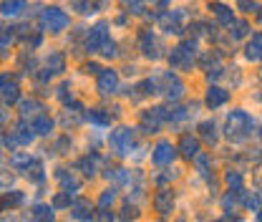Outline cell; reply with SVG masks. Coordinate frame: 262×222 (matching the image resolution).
Wrapping results in <instances>:
<instances>
[{"label":"cell","mask_w":262,"mask_h":222,"mask_svg":"<svg viewBox=\"0 0 262 222\" xmlns=\"http://www.w3.org/2000/svg\"><path fill=\"white\" fill-rule=\"evenodd\" d=\"M252 129H255L252 116L247 114V111L237 109V111H232V114L227 116V126H224V134H227V139H232V141H245V139L252 134Z\"/></svg>","instance_id":"1"},{"label":"cell","mask_w":262,"mask_h":222,"mask_svg":"<svg viewBox=\"0 0 262 222\" xmlns=\"http://www.w3.org/2000/svg\"><path fill=\"white\" fill-rule=\"evenodd\" d=\"M108 146H111V152H114L116 157H129L131 149L136 146V134L134 129L129 126H121V129H114L108 136Z\"/></svg>","instance_id":"2"},{"label":"cell","mask_w":262,"mask_h":222,"mask_svg":"<svg viewBox=\"0 0 262 222\" xmlns=\"http://www.w3.org/2000/svg\"><path fill=\"white\" fill-rule=\"evenodd\" d=\"M194 56H197V46L194 41H184L181 46H176L169 56V63L172 68H179V71H186L194 66Z\"/></svg>","instance_id":"3"},{"label":"cell","mask_w":262,"mask_h":222,"mask_svg":"<svg viewBox=\"0 0 262 222\" xmlns=\"http://www.w3.org/2000/svg\"><path fill=\"white\" fill-rule=\"evenodd\" d=\"M157 89H159V94H164L169 101H176V99H181L184 96V84L174 76V73H157Z\"/></svg>","instance_id":"4"},{"label":"cell","mask_w":262,"mask_h":222,"mask_svg":"<svg viewBox=\"0 0 262 222\" xmlns=\"http://www.w3.org/2000/svg\"><path fill=\"white\" fill-rule=\"evenodd\" d=\"M41 25L51 33H61V30L68 28V15L61 8H46L43 15H41Z\"/></svg>","instance_id":"5"},{"label":"cell","mask_w":262,"mask_h":222,"mask_svg":"<svg viewBox=\"0 0 262 222\" xmlns=\"http://www.w3.org/2000/svg\"><path fill=\"white\" fill-rule=\"evenodd\" d=\"M162 121H169V111L167 109H149V111H144L141 114V129L146 131V134H157L159 131V126H162Z\"/></svg>","instance_id":"6"},{"label":"cell","mask_w":262,"mask_h":222,"mask_svg":"<svg viewBox=\"0 0 262 222\" xmlns=\"http://www.w3.org/2000/svg\"><path fill=\"white\" fill-rule=\"evenodd\" d=\"M159 20H162V28H164V33H174V35H179L181 30H184V20H186V13H184V8H179V10H172V13H164V15H159Z\"/></svg>","instance_id":"7"},{"label":"cell","mask_w":262,"mask_h":222,"mask_svg":"<svg viewBox=\"0 0 262 222\" xmlns=\"http://www.w3.org/2000/svg\"><path fill=\"white\" fill-rule=\"evenodd\" d=\"M108 41V23H96L91 30H88V38H86V51L88 53H96L101 51V46Z\"/></svg>","instance_id":"8"},{"label":"cell","mask_w":262,"mask_h":222,"mask_svg":"<svg viewBox=\"0 0 262 222\" xmlns=\"http://www.w3.org/2000/svg\"><path fill=\"white\" fill-rule=\"evenodd\" d=\"M174 157H176V149H174L169 141H159V144L154 146V152H152V159H154V164H159V167L172 164Z\"/></svg>","instance_id":"9"},{"label":"cell","mask_w":262,"mask_h":222,"mask_svg":"<svg viewBox=\"0 0 262 222\" xmlns=\"http://www.w3.org/2000/svg\"><path fill=\"white\" fill-rule=\"evenodd\" d=\"M162 43L157 41V35L152 33V30H146V33H141V53L146 56V58H159L162 56Z\"/></svg>","instance_id":"10"},{"label":"cell","mask_w":262,"mask_h":222,"mask_svg":"<svg viewBox=\"0 0 262 222\" xmlns=\"http://www.w3.org/2000/svg\"><path fill=\"white\" fill-rule=\"evenodd\" d=\"M116 89H119V76H116V71H111V68L101 71V73H98V91H101L103 96H111Z\"/></svg>","instance_id":"11"},{"label":"cell","mask_w":262,"mask_h":222,"mask_svg":"<svg viewBox=\"0 0 262 222\" xmlns=\"http://www.w3.org/2000/svg\"><path fill=\"white\" fill-rule=\"evenodd\" d=\"M30 129H33V134L46 136V134H51V131H53V121H51L46 114H35V116H33V121H30Z\"/></svg>","instance_id":"12"},{"label":"cell","mask_w":262,"mask_h":222,"mask_svg":"<svg viewBox=\"0 0 262 222\" xmlns=\"http://www.w3.org/2000/svg\"><path fill=\"white\" fill-rule=\"evenodd\" d=\"M154 207H157L159 215H169V212L174 210V197H172V192H169V190H162V192L154 197Z\"/></svg>","instance_id":"13"},{"label":"cell","mask_w":262,"mask_h":222,"mask_svg":"<svg viewBox=\"0 0 262 222\" xmlns=\"http://www.w3.org/2000/svg\"><path fill=\"white\" fill-rule=\"evenodd\" d=\"M230 99V94L224 91V89H219V86H212L209 91H207V99H204V104L209 106V109H217V106H222L224 101Z\"/></svg>","instance_id":"14"},{"label":"cell","mask_w":262,"mask_h":222,"mask_svg":"<svg viewBox=\"0 0 262 222\" xmlns=\"http://www.w3.org/2000/svg\"><path fill=\"white\" fill-rule=\"evenodd\" d=\"M71 217H76V220H91L93 212H91V202L88 200H76L71 205Z\"/></svg>","instance_id":"15"},{"label":"cell","mask_w":262,"mask_h":222,"mask_svg":"<svg viewBox=\"0 0 262 222\" xmlns=\"http://www.w3.org/2000/svg\"><path fill=\"white\" fill-rule=\"evenodd\" d=\"M179 149H181V154H184L186 159H194V157L199 154V141H197L194 136H181Z\"/></svg>","instance_id":"16"},{"label":"cell","mask_w":262,"mask_h":222,"mask_svg":"<svg viewBox=\"0 0 262 222\" xmlns=\"http://www.w3.org/2000/svg\"><path fill=\"white\" fill-rule=\"evenodd\" d=\"M25 10V0H3V5H0V13L5 18H15Z\"/></svg>","instance_id":"17"},{"label":"cell","mask_w":262,"mask_h":222,"mask_svg":"<svg viewBox=\"0 0 262 222\" xmlns=\"http://www.w3.org/2000/svg\"><path fill=\"white\" fill-rule=\"evenodd\" d=\"M56 177L61 179V184H63V190H66V192H79V190H81V179H76L73 174H68L66 169H58Z\"/></svg>","instance_id":"18"},{"label":"cell","mask_w":262,"mask_h":222,"mask_svg":"<svg viewBox=\"0 0 262 222\" xmlns=\"http://www.w3.org/2000/svg\"><path fill=\"white\" fill-rule=\"evenodd\" d=\"M245 51H247V58L250 61H260L262 58V33H255L252 35V41L247 43Z\"/></svg>","instance_id":"19"},{"label":"cell","mask_w":262,"mask_h":222,"mask_svg":"<svg viewBox=\"0 0 262 222\" xmlns=\"http://www.w3.org/2000/svg\"><path fill=\"white\" fill-rule=\"evenodd\" d=\"M46 68H48L51 73H63V71H66V58H63V53L53 51V53L46 58Z\"/></svg>","instance_id":"20"},{"label":"cell","mask_w":262,"mask_h":222,"mask_svg":"<svg viewBox=\"0 0 262 222\" xmlns=\"http://www.w3.org/2000/svg\"><path fill=\"white\" fill-rule=\"evenodd\" d=\"M43 106L35 101V99H28V101H20V116L28 119V116H35V114H41Z\"/></svg>","instance_id":"21"},{"label":"cell","mask_w":262,"mask_h":222,"mask_svg":"<svg viewBox=\"0 0 262 222\" xmlns=\"http://www.w3.org/2000/svg\"><path fill=\"white\" fill-rule=\"evenodd\" d=\"M209 10L217 15V20L219 23H224V25H230L235 18H232V10L227 8V5H222V3H214V5H209Z\"/></svg>","instance_id":"22"},{"label":"cell","mask_w":262,"mask_h":222,"mask_svg":"<svg viewBox=\"0 0 262 222\" xmlns=\"http://www.w3.org/2000/svg\"><path fill=\"white\" fill-rule=\"evenodd\" d=\"M96 167H98V157H96V154H88V157H84V159L79 162V169H81L86 177L96 174Z\"/></svg>","instance_id":"23"},{"label":"cell","mask_w":262,"mask_h":222,"mask_svg":"<svg viewBox=\"0 0 262 222\" xmlns=\"http://www.w3.org/2000/svg\"><path fill=\"white\" fill-rule=\"evenodd\" d=\"M25 174H28V179H33V182H43V164L38 162V159H33L28 167H25Z\"/></svg>","instance_id":"24"},{"label":"cell","mask_w":262,"mask_h":222,"mask_svg":"<svg viewBox=\"0 0 262 222\" xmlns=\"http://www.w3.org/2000/svg\"><path fill=\"white\" fill-rule=\"evenodd\" d=\"M247 33H250V25H247L245 20H232V23H230V35H232L235 41L245 38Z\"/></svg>","instance_id":"25"},{"label":"cell","mask_w":262,"mask_h":222,"mask_svg":"<svg viewBox=\"0 0 262 222\" xmlns=\"http://www.w3.org/2000/svg\"><path fill=\"white\" fill-rule=\"evenodd\" d=\"M199 131H202V139L204 141H209V144L217 141V126H214V121H202L199 124Z\"/></svg>","instance_id":"26"},{"label":"cell","mask_w":262,"mask_h":222,"mask_svg":"<svg viewBox=\"0 0 262 222\" xmlns=\"http://www.w3.org/2000/svg\"><path fill=\"white\" fill-rule=\"evenodd\" d=\"M0 96H3L5 104H15L20 94H18V86H15V84H5L3 89H0Z\"/></svg>","instance_id":"27"},{"label":"cell","mask_w":262,"mask_h":222,"mask_svg":"<svg viewBox=\"0 0 262 222\" xmlns=\"http://www.w3.org/2000/svg\"><path fill=\"white\" fill-rule=\"evenodd\" d=\"M88 119H91L93 124H98V126L111 124V116H108V114H103V109H91V111H88Z\"/></svg>","instance_id":"28"},{"label":"cell","mask_w":262,"mask_h":222,"mask_svg":"<svg viewBox=\"0 0 262 222\" xmlns=\"http://www.w3.org/2000/svg\"><path fill=\"white\" fill-rule=\"evenodd\" d=\"M33 220H53V207H46V205H35L33 212H30Z\"/></svg>","instance_id":"29"},{"label":"cell","mask_w":262,"mask_h":222,"mask_svg":"<svg viewBox=\"0 0 262 222\" xmlns=\"http://www.w3.org/2000/svg\"><path fill=\"white\" fill-rule=\"evenodd\" d=\"M13 136H15V141H18V144H30L35 134H33V129H25V126H18Z\"/></svg>","instance_id":"30"},{"label":"cell","mask_w":262,"mask_h":222,"mask_svg":"<svg viewBox=\"0 0 262 222\" xmlns=\"http://www.w3.org/2000/svg\"><path fill=\"white\" fill-rule=\"evenodd\" d=\"M240 195H242L245 207H250V210H257V207L262 205V195H247V192H242V190H240Z\"/></svg>","instance_id":"31"},{"label":"cell","mask_w":262,"mask_h":222,"mask_svg":"<svg viewBox=\"0 0 262 222\" xmlns=\"http://www.w3.org/2000/svg\"><path fill=\"white\" fill-rule=\"evenodd\" d=\"M224 179H227V184H230V190H242V174L240 172H227V177H224Z\"/></svg>","instance_id":"32"},{"label":"cell","mask_w":262,"mask_h":222,"mask_svg":"<svg viewBox=\"0 0 262 222\" xmlns=\"http://www.w3.org/2000/svg\"><path fill=\"white\" fill-rule=\"evenodd\" d=\"M53 207L56 210H63V207H71V192H61V195H56V200H53Z\"/></svg>","instance_id":"33"},{"label":"cell","mask_w":262,"mask_h":222,"mask_svg":"<svg viewBox=\"0 0 262 222\" xmlns=\"http://www.w3.org/2000/svg\"><path fill=\"white\" fill-rule=\"evenodd\" d=\"M30 162H33V157H30V154H15V157H10V164H13V167H18V169H20V167H28Z\"/></svg>","instance_id":"34"},{"label":"cell","mask_w":262,"mask_h":222,"mask_svg":"<svg viewBox=\"0 0 262 222\" xmlns=\"http://www.w3.org/2000/svg\"><path fill=\"white\" fill-rule=\"evenodd\" d=\"M116 200V190L114 187H111V190H103V195H101V200H98V205L101 207H108L111 202H114Z\"/></svg>","instance_id":"35"},{"label":"cell","mask_w":262,"mask_h":222,"mask_svg":"<svg viewBox=\"0 0 262 222\" xmlns=\"http://www.w3.org/2000/svg\"><path fill=\"white\" fill-rule=\"evenodd\" d=\"M3 205H13V207H18V205H23V192H10V195H5V202Z\"/></svg>","instance_id":"36"},{"label":"cell","mask_w":262,"mask_h":222,"mask_svg":"<svg viewBox=\"0 0 262 222\" xmlns=\"http://www.w3.org/2000/svg\"><path fill=\"white\" fill-rule=\"evenodd\" d=\"M101 53L108 56V58H111V56H116V43H114V41H106V43L101 46Z\"/></svg>","instance_id":"37"},{"label":"cell","mask_w":262,"mask_h":222,"mask_svg":"<svg viewBox=\"0 0 262 222\" xmlns=\"http://www.w3.org/2000/svg\"><path fill=\"white\" fill-rule=\"evenodd\" d=\"M240 10L252 13V10H260V5H257V3H252V0H240Z\"/></svg>","instance_id":"38"},{"label":"cell","mask_w":262,"mask_h":222,"mask_svg":"<svg viewBox=\"0 0 262 222\" xmlns=\"http://www.w3.org/2000/svg\"><path fill=\"white\" fill-rule=\"evenodd\" d=\"M124 220H129V217H136V207H124V215H121Z\"/></svg>","instance_id":"39"},{"label":"cell","mask_w":262,"mask_h":222,"mask_svg":"<svg viewBox=\"0 0 262 222\" xmlns=\"http://www.w3.org/2000/svg\"><path fill=\"white\" fill-rule=\"evenodd\" d=\"M86 71H88V73H98V66H96V63H88Z\"/></svg>","instance_id":"40"},{"label":"cell","mask_w":262,"mask_h":222,"mask_svg":"<svg viewBox=\"0 0 262 222\" xmlns=\"http://www.w3.org/2000/svg\"><path fill=\"white\" fill-rule=\"evenodd\" d=\"M5 119H8V114H5V111H3V106H0V124H3Z\"/></svg>","instance_id":"41"},{"label":"cell","mask_w":262,"mask_h":222,"mask_svg":"<svg viewBox=\"0 0 262 222\" xmlns=\"http://www.w3.org/2000/svg\"><path fill=\"white\" fill-rule=\"evenodd\" d=\"M260 10H262V8H260ZM257 20H262V13H257Z\"/></svg>","instance_id":"42"},{"label":"cell","mask_w":262,"mask_h":222,"mask_svg":"<svg viewBox=\"0 0 262 222\" xmlns=\"http://www.w3.org/2000/svg\"><path fill=\"white\" fill-rule=\"evenodd\" d=\"M260 139H262V131H260Z\"/></svg>","instance_id":"43"}]
</instances>
